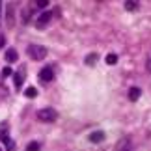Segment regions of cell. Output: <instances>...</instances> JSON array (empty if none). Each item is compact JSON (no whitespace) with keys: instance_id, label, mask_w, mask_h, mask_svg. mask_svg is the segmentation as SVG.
<instances>
[{"instance_id":"obj_17","label":"cell","mask_w":151,"mask_h":151,"mask_svg":"<svg viewBox=\"0 0 151 151\" xmlns=\"http://www.w3.org/2000/svg\"><path fill=\"white\" fill-rule=\"evenodd\" d=\"M2 75H4V77H9V75H11V69H9V67H4Z\"/></svg>"},{"instance_id":"obj_13","label":"cell","mask_w":151,"mask_h":151,"mask_svg":"<svg viewBox=\"0 0 151 151\" xmlns=\"http://www.w3.org/2000/svg\"><path fill=\"white\" fill-rule=\"evenodd\" d=\"M4 144H6V149H8V151H15V149H17L15 140H11V138H8V140H6Z\"/></svg>"},{"instance_id":"obj_9","label":"cell","mask_w":151,"mask_h":151,"mask_svg":"<svg viewBox=\"0 0 151 151\" xmlns=\"http://www.w3.org/2000/svg\"><path fill=\"white\" fill-rule=\"evenodd\" d=\"M127 11H136L138 8H140V2H132V0H127V2L123 4Z\"/></svg>"},{"instance_id":"obj_1","label":"cell","mask_w":151,"mask_h":151,"mask_svg":"<svg viewBox=\"0 0 151 151\" xmlns=\"http://www.w3.org/2000/svg\"><path fill=\"white\" fill-rule=\"evenodd\" d=\"M28 56L32 58V60H36V62H39V60H43L45 56H47V49L43 47V45H28Z\"/></svg>"},{"instance_id":"obj_6","label":"cell","mask_w":151,"mask_h":151,"mask_svg":"<svg viewBox=\"0 0 151 151\" xmlns=\"http://www.w3.org/2000/svg\"><path fill=\"white\" fill-rule=\"evenodd\" d=\"M22 77H24V71H22V69H21L19 73H15V75H13V84H15V90H19L21 86H22Z\"/></svg>"},{"instance_id":"obj_7","label":"cell","mask_w":151,"mask_h":151,"mask_svg":"<svg viewBox=\"0 0 151 151\" xmlns=\"http://www.w3.org/2000/svg\"><path fill=\"white\" fill-rule=\"evenodd\" d=\"M6 60H8L9 63H13L19 60V54H17V50L15 49H9V50H6Z\"/></svg>"},{"instance_id":"obj_10","label":"cell","mask_w":151,"mask_h":151,"mask_svg":"<svg viewBox=\"0 0 151 151\" xmlns=\"http://www.w3.org/2000/svg\"><path fill=\"white\" fill-rule=\"evenodd\" d=\"M97 60H99V56H97V54H88V56H86V58H84V62H86V65H91V67H93V65H95V63H97Z\"/></svg>"},{"instance_id":"obj_8","label":"cell","mask_w":151,"mask_h":151,"mask_svg":"<svg viewBox=\"0 0 151 151\" xmlns=\"http://www.w3.org/2000/svg\"><path fill=\"white\" fill-rule=\"evenodd\" d=\"M140 95H142V90L140 88H131L129 90V99L131 101H138V99H140Z\"/></svg>"},{"instance_id":"obj_19","label":"cell","mask_w":151,"mask_h":151,"mask_svg":"<svg viewBox=\"0 0 151 151\" xmlns=\"http://www.w3.org/2000/svg\"><path fill=\"white\" fill-rule=\"evenodd\" d=\"M147 71H151V60L147 62Z\"/></svg>"},{"instance_id":"obj_12","label":"cell","mask_w":151,"mask_h":151,"mask_svg":"<svg viewBox=\"0 0 151 151\" xmlns=\"http://www.w3.org/2000/svg\"><path fill=\"white\" fill-rule=\"evenodd\" d=\"M24 95L28 97V99H34V97H37V90L34 88V86H30V88L24 90Z\"/></svg>"},{"instance_id":"obj_16","label":"cell","mask_w":151,"mask_h":151,"mask_svg":"<svg viewBox=\"0 0 151 151\" xmlns=\"http://www.w3.org/2000/svg\"><path fill=\"white\" fill-rule=\"evenodd\" d=\"M36 6H37V8H45V6H49V2H47V0H37Z\"/></svg>"},{"instance_id":"obj_14","label":"cell","mask_w":151,"mask_h":151,"mask_svg":"<svg viewBox=\"0 0 151 151\" xmlns=\"http://www.w3.org/2000/svg\"><path fill=\"white\" fill-rule=\"evenodd\" d=\"M41 149V146H39V142H30L26 146V151H39Z\"/></svg>"},{"instance_id":"obj_2","label":"cell","mask_w":151,"mask_h":151,"mask_svg":"<svg viewBox=\"0 0 151 151\" xmlns=\"http://www.w3.org/2000/svg\"><path fill=\"white\" fill-rule=\"evenodd\" d=\"M37 119L45 121V123H52V121L58 119V112L54 108H41V110H37Z\"/></svg>"},{"instance_id":"obj_4","label":"cell","mask_w":151,"mask_h":151,"mask_svg":"<svg viewBox=\"0 0 151 151\" xmlns=\"http://www.w3.org/2000/svg\"><path fill=\"white\" fill-rule=\"evenodd\" d=\"M50 17H52V13H50V11H45V13L43 15H39V19H37V28H39V30H43V28L45 26H47L49 24V22H50Z\"/></svg>"},{"instance_id":"obj_3","label":"cell","mask_w":151,"mask_h":151,"mask_svg":"<svg viewBox=\"0 0 151 151\" xmlns=\"http://www.w3.org/2000/svg\"><path fill=\"white\" fill-rule=\"evenodd\" d=\"M39 80L45 84V82H50V80H54V71H52V67L50 65H47V67H43L41 71H39Z\"/></svg>"},{"instance_id":"obj_5","label":"cell","mask_w":151,"mask_h":151,"mask_svg":"<svg viewBox=\"0 0 151 151\" xmlns=\"http://www.w3.org/2000/svg\"><path fill=\"white\" fill-rule=\"evenodd\" d=\"M103 140H104V132L103 131H95V132H91V134H90V142L91 144H99Z\"/></svg>"},{"instance_id":"obj_11","label":"cell","mask_w":151,"mask_h":151,"mask_svg":"<svg viewBox=\"0 0 151 151\" xmlns=\"http://www.w3.org/2000/svg\"><path fill=\"white\" fill-rule=\"evenodd\" d=\"M8 123H2V127H0V140H2V142H6V140H8Z\"/></svg>"},{"instance_id":"obj_20","label":"cell","mask_w":151,"mask_h":151,"mask_svg":"<svg viewBox=\"0 0 151 151\" xmlns=\"http://www.w3.org/2000/svg\"><path fill=\"white\" fill-rule=\"evenodd\" d=\"M0 151H2V149H0Z\"/></svg>"},{"instance_id":"obj_18","label":"cell","mask_w":151,"mask_h":151,"mask_svg":"<svg viewBox=\"0 0 151 151\" xmlns=\"http://www.w3.org/2000/svg\"><path fill=\"white\" fill-rule=\"evenodd\" d=\"M4 45H6V37H4V36H0V49H2Z\"/></svg>"},{"instance_id":"obj_15","label":"cell","mask_w":151,"mask_h":151,"mask_svg":"<svg viewBox=\"0 0 151 151\" xmlns=\"http://www.w3.org/2000/svg\"><path fill=\"white\" fill-rule=\"evenodd\" d=\"M106 63H108V65H116V63H118V56H116V54H108L106 56Z\"/></svg>"}]
</instances>
